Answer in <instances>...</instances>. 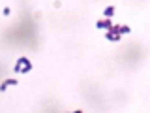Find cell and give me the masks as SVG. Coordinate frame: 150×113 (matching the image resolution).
Instances as JSON below:
<instances>
[{
  "mask_svg": "<svg viewBox=\"0 0 150 113\" xmlns=\"http://www.w3.org/2000/svg\"><path fill=\"white\" fill-rule=\"evenodd\" d=\"M75 113H81V111H75Z\"/></svg>",
  "mask_w": 150,
  "mask_h": 113,
  "instance_id": "obj_1",
  "label": "cell"
}]
</instances>
